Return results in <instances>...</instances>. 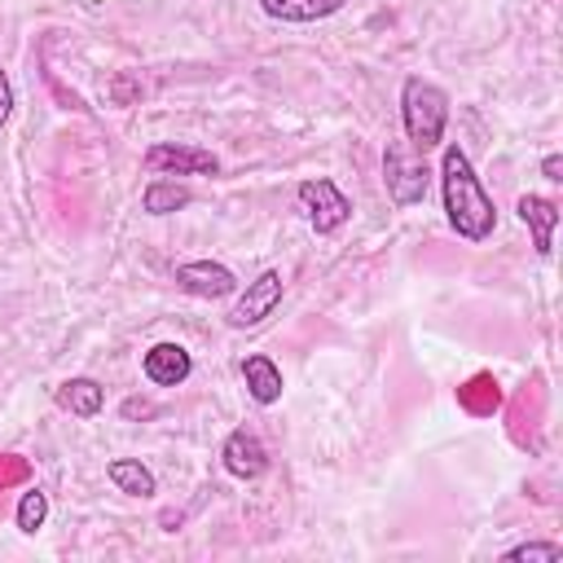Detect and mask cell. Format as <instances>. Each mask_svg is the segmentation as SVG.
<instances>
[{"label":"cell","instance_id":"1","mask_svg":"<svg viewBox=\"0 0 563 563\" xmlns=\"http://www.w3.org/2000/svg\"><path fill=\"white\" fill-rule=\"evenodd\" d=\"M440 194H444V216H449L457 238H466V242L493 238L497 207H493V198H488L484 180L475 176L462 145H444V154H440Z\"/></svg>","mask_w":563,"mask_h":563},{"label":"cell","instance_id":"2","mask_svg":"<svg viewBox=\"0 0 563 563\" xmlns=\"http://www.w3.org/2000/svg\"><path fill=\"white\" fill-rule=\"evenodd\" d=\"M400 123L413 150H435L444 141V123H449V97L444 88H435L422 75H409L400 84Z\"/></svg>","mask_w":563,"mask_h":563},{"label":"cell","instance_id":"3","mask_svg":"<svg viewBox=\"0 0 563 563\" xmlns=\"http://www.w3.org/2000/svg\"><path fill=\"white\" fill-rule=\"evenodd\" d=\"M427 180H431V167L422 158V150H413L409 141H387L383 150V185H387V198L396 207H413L427 198Z\"/></svg>","mask_w":563,"mask_h":563},{"label":"cell","instance_id":"4","mask_svg":"<svg viewBox=\"0 0 563 563\" xmlns=\"http://www.w3.org/2000/svg\"><path fill=\"white\" fill-rule=\"evenodd\" d=\"M299 207H303V216H308V224L317 233H339L352 220V198L325 176L299 185Z\"/></svg>","mask_w":563,"mask_h":563},{"label":"cell","instance_id":"5","mask_svg":"<svg viewBox=\"0 0 563 563\" xmlns=\"http://www.w3.org/2000/svg\"><path fill=\"white\" fill-rule=\"evenodd\" d=\"M145 167L154 176H216L220 172V158L211 150H198V145L158 141V145L145 150Z\"/></svg>","mask_w":563,"mask_h":563},{"label":"cell","instance_id":"6","mask_svg":"<svg viewBox=\"0 0 563 563\" xmlns=\"http://www.w3.org/2000/svg\"><path fill=\"white\" fill-rule=\"evenodd\" d=\"M282 303V273L264 268L255 282H246V290L238 295V303L229 308V325L233 330H255L260 321L273 317V308Z\"/></svg>","mask_w":563,"mask_h":563},{"label":"cell","instance_id":"7","mask_svg":"<svg viewBox=\"0 0 563 563\" xmlns=\"http://www.w3.org/2000/svg\"><path fill=\"white\" fill-rule=\"evenodd\" d=\"M176 286L194 299H224V295H238V273L220 260H189V264H176Z\"/></svg>","mask_w":563,"mask_h":563},{"label":"cell","instance_id":"8","mask_svg":"<svg viewBox=\"0 0 563 563\" xmlns=\"http://www.w3.org/2000/svg\"><path fill=\"white\" fill-rule=\"evenodd\" d=\"M220 462H224V471H229L233 479H255V475L268 471V449H264V440H260L255 431L238 427V431L224 435V444H220Z\"/></svg>","mask_w":563,"mask_h":563},{"label":"cell","instance_id":"9","mask_svg":"<svg viewBox=\"0 0 563 563\" xmlns=\"http://www.w3.org/2000/svg\"><path fill=\"white\" fill-rule=\"evenodd\" d=\"M141 369L154 387H180L189 374H194V361L180 343H154L145 356H141Z\"/></svg>","mask_w":563,"mask_h":563},{"label":"cell","instance_id":"10","mask_svg":"<svg viewBox=\"0 0 563 563\" xmlns=\"http://www.w3.org/2000/svg\"><path fill=\"white\" fill-rule=\"evenodd\" d=\"M519 220L532 229V246L537 255H550V242H554V224H559V202L554 198H541V194H523L515 202Z\"/></svg>","mask_w":563,"mask_h":563},{"label":"cell","instance_id":"11","mask_svg":"<svg viewBox=\"0 0 563 563\" xmlns=\"http://www.w3.org/2000/svg\"><path fill=\"white\" fill-rule=\"evenodd\" d=\"M242 378H246V391H251V400L255 405H277L282 400V369L264 356V352H251V356H242Z\"/></svg>","mask_w":563,"mask_h":563},{"label":"cell","instance_id":"12","mask_svg":"<svg viewBox=\"0 0 563 563\" xmlns=\"http://www.w3.org/2000/svg\"><path fill=\"white\" fill-rule=\"evenodd\" d=\"M53 400L75 418H97L106 409V387L97 378H66V383H57Z\"/></svg>","mask_w":563,"mask_h":563},{"label":"cell","instance_id":"13","mask_svg":"<svg viewBox=\"0 0 563 563\" xmlns=\"http://www.w3.org/2000/svg\"><path fill=\"white\" fill-rule=\"evenodd\" d=\"M347 0H260V9L273 22H321L330 13H339Z\"/></svg>","mask_w":563,"mask_h":563},{"label":"cell","instance_id":"14","mask_svg":"<svg viewBox=\"0 0 563 563\" xmlns=\"http://www.w3.org/2000/svg\"><path fill=\"white\" fill-rule=\"evenodd\" d=\"M106 475H110V484H114L119 493H128V497H154V488H158L154 471H150L145 462H136V457H114V462L106 466Z\"/></svg>","mask_w":563,"mask_h":563},{"label":"cell","instance_id":"15","mask_svg":"<svg viewBox=\"0 0 563 563\" xmlns=\"http://www.w3.org/2000/svg\"><path fill=\"white\" fill-rule=\"evenodd\" d=\"M189 202H194V194L180 180H150L141 189V211H150V216H172V211H180Z\"/></svg>","mask_w":563,"mask_h":563},{"label":"cell","instance_id":"16","mask_svg":"<svg viewBox=\"0 0 563 563\" xmlns=\"http://www.w3.org/2000/svg\"><path fill=\"white\" fill-rule=\"evenodd\" d=\"M44 519H48V497H44L40 488H26L22 501H18V532L35 537V532L44 528Z\"/></svg>","mask_w":563,"mask_h":563},{"label":"cell","instance_id":"17","mask_svg":"<svg viewBox=\"0 0 563 563\" xmlns=\"http://www.w3.org/2000/svg\"><path fill=\"white\" fill-rule=\"evenodd\" d=\"M563 559V545L554 541H523L515 550H506V563H559Z\"/></svg>","mask_w":563,"mask_h":563},{"label":"cell","instance_id":"18","mask_svg":"<svg viewBox=\"0 0 563 563\" xmlns=\"http://www.w3.org/2000/svg\"><path fill=\"white\" fill-rule=\"evenodd\" d=\"M9 114H13V84H9V75L0 70V128L9 123Z\"/></svg>","mask_w":563,"mask_h":563},{"label":"cell","instance_id":"19","mask_svg":"<svg viewBox=\"0 0 563 563\" xmlns=\"http://www.w3.org/2000/svg\"><path fill=\"white\" fill-rule=\"evenodd\" d=\"M541 176L559 185V180H563V154H545V158H541Z\"/></svg>","mask_w":563,"mask_h":563},{"label":"cell","instance_id":"20","mask_svg":"<svg viewBox=\"0 0 563 563\" xmlns=\"http://www.w3.org/2000/svg\"><path fill=\"white\" fill-rule=\"evenodd\" d=\"M114 97H119V101H128V97H132V84H128V79H119V84H114Z\"/></svg>","mask_w":563,"mask_h":563}]
</instances>
